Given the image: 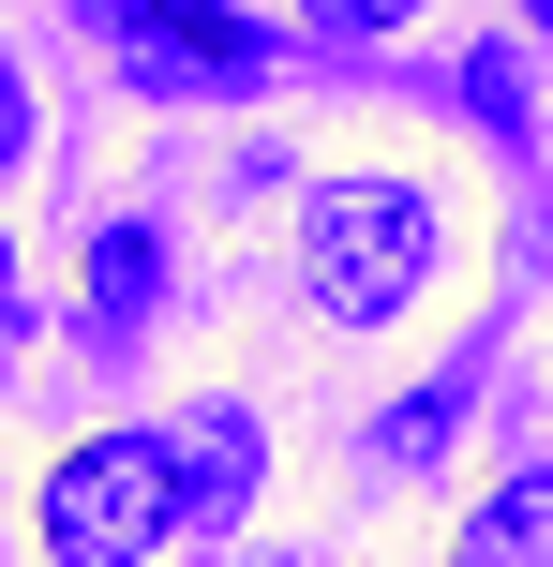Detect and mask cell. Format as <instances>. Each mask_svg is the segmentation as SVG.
I'll use <instances>...</instances> for the list:
<instances>
[{
    "label": "cell",
    "mask_w": 553,
    "mask_h": 567,
    "mask_svg": "<svg viewBox=\"0 0 553 567\" xmlns=\"http://www.w3.org/2000/svg\"><path fill=\"white\" fill-rule=\"evenodd\" d=\"M30 538H45V567H150L180 538V433H90V449H60L45 493H30Z\"/></svg>",
    "instance_id": "cell-1"
},
{
    "label": "cell",
    "mask_w": 553,
    "mask_h": 567,
    "mask_svg": "<svg viewBox=\"0 0 553 567\" xmlns=\"http://www.w3.org/2000/svg\"><path fill=\"white\" fill-rule=\"evenodd\" d=\"M299 284H315L329 329H389V313L434 284V195H404V179H329L315 225H299Z\"/></svg>",
    "instance_id": "cell-2"
},
{
    "label": "cell",
    "mask_w": 553,
    "mask_h": 567,
    "mask_svg": "<svg viewBox=\"0 0 553 567\" xmlns=\"http://www.w3.org/2000/svg\"><path fill=\"white\" fill-rule=\"evenodd\" d=\"M90 16L120 30V60H135L150 90H255V60H269V30L255 16H225V0H90Z\"/></svg>",
    "instance_id": "cell-3"
},
{
    "label": "cell",
    "mask_w": 553,
    "mask_h": 567,
    "mask_svg": "<svg viewBox=\"0 0 553 567\" xmlns=\"http://www.w3.org/2000/svg\"><path fill=\"white\" fill-rule=\"evenodd\" d=\"M449 567H553V463H524V478L479 493L464 538H449Z\"/></svg>",
    "instance_id": "cell-4"
},
{
    "label": "cell",
    "mask_w": 553,
    "mask_h": 567,
    "mask_svg": "<svg viewBox=\"0 0 553 567\" xmlns=\"http://www.w3.org/2000/svg\"><path fill=\"white\" fill-rule=\"evenodd\" d=\"M150 299H165V239L105 225V239H90V329H150Z\"/></svg>",
    "instance_id": "cell-5"
},
{
    "label": "cell",
    "mask_w": 553,
    "mask_h": 567,
    "mask_svg": "<svg viewBox=\"0 0 553 567\" xmlns=\"http://www.w3.org/2000/svg\"><path fill=\"white\" fill-rule=\"evenodd\" d=\"M299 16H315V30H404L419 0H299Z\"/></svg>",
    "instance_id": "cell-6"
},
{
    "label": "cell",
    "mask_w": 553,
    "mask_h": 567,
    "mask_svg": "<svg viewBox=\"0 0 553 567\" xmlns=\"http://www.w3.org/2000/svg\"><path fill=\"white\" fill-rule=\"evenodd\" d=\"M30 165V90H16V60H0V179Z\"/></svg>",
    "instance_id": "cell-7"
},
{
    "label": "cell",
    "mask_w": 553,
    "mask_h": 567,
    "mask_svg": "<svg viewBox=\"0 0 553 567\" xmlns=\"http://www.w3.org/2000/svg\"><path fill=\"white\" fill-rule=\"evenodd\" d=\"M0 329H16V255H0Z\"/></svg>",
    "instance_id": "cell-8"
},
{
    "label": "cell",
    "mask_w": 553,
    "mask_h": 567,
    "mask_svg": "<svg viewBox=\"0 0 553 567\" xmlns=\"http://www.w3.org/2000/svg\"><path fill=\"white\" fill-rule=\"evenodd\" d=\"M524 30H553V0H524Z\"/></svg>",
    "instance_id": "cell-9"
}]
</instances>
